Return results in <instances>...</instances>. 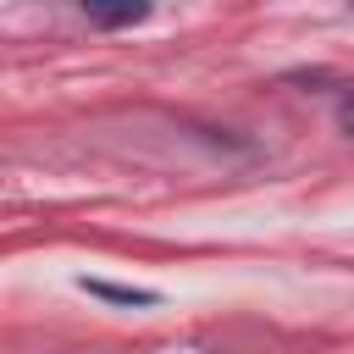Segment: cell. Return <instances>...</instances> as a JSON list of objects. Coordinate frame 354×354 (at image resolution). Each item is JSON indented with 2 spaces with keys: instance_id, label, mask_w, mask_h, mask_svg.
<instances>
[{
  "instance_id": "7a4b0ae2",
  "label": "cell",
  "mask_w": 354,
  "mask_h": 354,
  "mask_svg": "<svg viewBox=\"0 0 354 354\" xmlns=\"http://www.w3.org/2000/svg\"><path fill=\"white\" fill-rule=\"evenodd\" d=\"M144 17H149V6H122V11L88 6V22H100V28H133V22H144Z\"/></svg>"
},
{
  "instance_id": "3957f363",
  "label": "cell",
  "mask_w": 354,
  "mask_h": 354,
  "mask_svg": "<svg viewBox=\"0 0 354 354\" xmlns=\"http://www.w3.org/2000/svg\"><path fill=\"white\" fill-rule=\"evenodd\" d=\"M337 122H343V133H348V138H354V94H348V100H343V111H337Z\"/></svg>"
},
{
  "instance_id": "6da1fadb",
  "label": "cell",
  "mask_w": 354,
  "mask_h": 354,
  "mask_svg": "<svg viewBox=\"0 0 354 354\" xmlns=\"http://www.w3.org/2000/svg\"><path fill=\"white\" fill-rule=\"evenodd\" d=\"M83 288H88V293H100V299H111V304H155V293H149V288H127V282H100V277H83Z\"/></svg>"
}]
</instances>
